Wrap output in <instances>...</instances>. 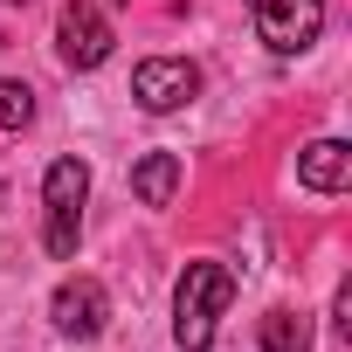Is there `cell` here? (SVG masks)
<instances>
[{
  "mask_svg": "<svg viewBox=\"0 0 352 352\" xmlns=\"http://www.w3.org/2000/svg\"><path fill=\"white\" fill-rule=\"evenodd\" d=\"M235 304V276L221 270V263H187V276H180V297H173V338H180L187 352H208L214 345V318Z\"/></svg>",
  "mask_w": 352,
  "mask_h": 352,
  "instance_id": "1",
  "label": "cell"
},
{
  "mask_svg": "<svg viewBox=\"0 0 352 352\" xmlns=\"http://www.w3.org/2000/svg\"><path fill=\"white\" fill-rule=\"evenodd\" d=\"M83 194H90V166H83V159H56V166H49V180H42V214H49L42 242H49V256H63V263L76 256Z\"/></svg>",
  "mask_w": 352,
  "mask_h": 352,
  "instance_id": "2",
  "label": "cell"
},
{
  "mask_svg": "<svg viewBox=\"0 0 352 352\" xmlns=\"http://www.w3.org/2000/svg\"><path fill=\"white\" fill-rule=\"evenodd\" d=\"M249 8H256V35H263L276 56L311 49L318 28H324V0H249Z\"/></svg>",
  "mask_w": 352,
  "mask_h": 352,
  "instance_id": "3",
  "label": "cell"
},
{
  "mask_svg": "<svg viewBox=\"0 0 352 352\" xmlns=\"http://www.w3.org/2000/svg\"><path fill=\"white\" fill-rule=\"evenodd\" d=\"M56 42H63V63L69 69H97L111 56V21L90 8V0H69L63 21H56Z\"/></svg>",
  "mask_w": 352,
  "mask_h": 352,
  "instance_id": "4",
  "label": "cell"
},
{
  "mask_svg": "<svg viewBox=\"0 0 352 352\" xmlns=\"http://www.w3.org/2000/svg\"><path fill=\"white\" fill-rule=\"evenodd\" d=\"M194 90H201V69H194V63H173V56H152V63H138V76H131V97H138L145 111H180Z\"/></svg>",
  "mask_w": 352,
  "mask_h": 352,
  "instance_id": "5",
  "label": "cell"
},
{
  "mask_svg": "<svg viewBox=\"0 0 352 352\" xmlns=\"http://www.w3.org/2000/svg\"><path fill=\"white\" fill-rule=\"evenodd\" d=\"M104 324H111V297H104L97 276H76V283L56 290V331H69V338H97Z\"/></svg>",
  "mask_w": 352,
  "mask_h": 352,
  "instance_id": "6",
  "label": "cell"
},
{
  "mask_svg": "<svg viewBox=\"0 0 352 352\" xmlns=\"http://www.w3.org/2000/svg\"><path fill=\"white\" fill-rule=\"evenodd\" d=\"M297 180H304V187H318V194H338V187L352 180V152H345L338 138L304 145V152H297Z\"/></svg>",
  "mask_w": 352,
  "mask_h": 352,
  "instance_id": "7",
  "label": "cell"
},
{
  "mask_svg": "<svg viewBox=\"0 0 352 352\" xmlns=\"http://www.w3.org/2000/svg\"><path fill=\"white\" fill-rule=\"evenodd\" d=\"M173 187H180V159H173V152H145V159L131 166V194H138L145 208H166Z\"/></svg>",
  "mask_w": 352,
  "mask_h": 352,
  "instance_id": "8",
  "label": "cell"
},
{
  "mask_svg": "<svg viewBox=\"0 0 352 352\" xmlns=\"http://www.w3.org/2000/svg\"><path fill=\"white\" fill-rule=\"evenodd\" d=\"M263 352H311V318L304 311H270L263 318Z\"/></svg>",
  "mask_w": 352,
  "mask_h": 352,
  "instance_id": "9",
  "label": "cell"
},
{
  "mask_svg": "<svg viewBox=\"0 0 352 352\" xmlns=\"http://www.w3.org/2000/svg\"><path fill=\"white\" fill-rule=\"evenodd\" d=\"M28 124H35V90L0 76V131H28Z\"/></svg>",
  "mask_w": 352,
  "mask_h": 352,
  "instance_id": "10",
  "label": "cell"
}]
</instances>
